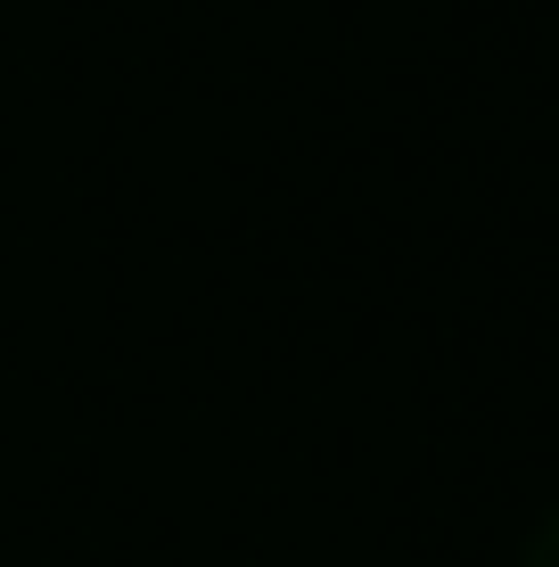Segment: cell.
<instances>
[{"label": "cell", "mask_w": 559, "mask_h": 567, "mask_svg": "<svg viewBox=\"0 0 559 567\" xmlns=\"http://www.w3.org/2000/svg\"><path fill=\"white\" fill-rule=\"evenodd\" d=\"M518 567H559V502L527 526V543H518Z\"/></svg>", "instance_id": "1"}]
</instances>
